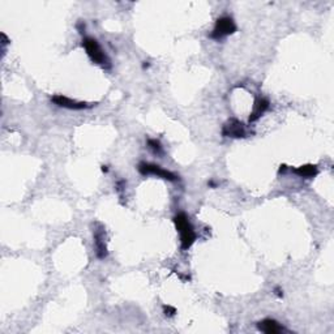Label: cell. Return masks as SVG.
Masks as SVG:
<instances>
[{"mask_svg":"<svg viewBox=\"0 0 334 334\" xmlns=\"http://www.w3.org/2000/svg\"><path fill=\"white\" fill-rule=\"evenodd\" d=\"M174 224H175L176 230L178 233L180 234V243H182V249L188 250L192 247L194 242H196V233H194V229L192 226V224L189 222V218L187 217L185 213H178V214L174 217Z\"/></svg>","mask_w":334,"mask_h":334,"instance_id":"1","label":"cell"},{"mask_svg":"<svg viewBox=\"0 0 334 334\" xmlns=\"http://www.w3.org/2000/svg\"><path fill=\"white\" fill-rule=\"evenodd\" d=\"M82 47L85 48L88 57L90 58L93 63H96V64L103 67V68L110 67V59H108L107 55L104 54V51L102 50L101 45H99L96 38L85 37L82 39Z\"/></svg>","mask_w":334,"mask_h":334,"instance_id":"2","label":"cell"},{"mask_svg":"<svg viewBox=\"0 0 334 334\" xmlns=\"http://www.w3.org/2000/svg\"><path fill=\"white\" fill-rule=\"evenodd\" d=\"M236 24L235 21H234L233 17H230V16H222V17L218 18L215 21L214 29L210 33V38L215 39V41H219V39L225 38V37L233 36L234 33L236 32Z\"/></svg>","mask_w":334,"mask_h":334,"instance_id":"3","label":"cell"},{"mask_svg":"<svg viewBox=\"0 0 334 334\" xmlns=\"http://www.w3.org/2000/svg\"><path fill=\"white\" fill-rule=\"evenodd\" d=\"M137 169H138V173L144 176L154 175L161 178V179L169 180V182H176V180L179 179V176L176 175V174L171 173V171L169 170H164V169H162V167L158 166V164L141 162V163L138 164Z\"/></svg>","mask_w":334,"mask_h":334,"instance_id":"4","label":"cell"},{"mask_svg":"<svg viewBox=\"0 0 334 334\" xmlns=\"http://www.w3.org/2000/svg\"><path fill=\"white\" fill-rule=\"evenodd\" d=\"M222 136L231 138H244L248 136L247 127L240 120L231 118L222 127Z\"/></svg>","mask_w":334,"mask_h":334,"instance_id":"5","label":"cell"},{"mask_svg":"<svg viewBox=\"0 0 334 334\" xmlns=\"http://www.w3.org/2000/svg\"><path fill=\"white\" fill-rule=\"evenodd\" d=\"M51 102H54L57 106L63 108H68V110H87V108H92L93 106H97L96 103H88V102H81V101H75V99H71L68 97H64L62 94H57V96L51 97Z\"/></svg>","mask_w":334,"mask_h":334,"instance_id":"6","label":"cell"},{"mask_svg":"<svg viewBox=\"0 0 334 334\" xmlns=\"http://www.w3.org/2000/svg\"><path fill=\"white\" fill-rule=\"evenodd\" d=\"M94 248H96V255L99 260H104L108 256L107 245H106V231L101 225L98 229L94 230Z\"/></svg>","mask_w":334,"mask_h":334,"instance_id":"7","label":"cell"},{"mask_svg":"<svg viewBox=\"0 0 334 334\" xmlns=\"http://www.w3.org/2000/svg\"><path fill=\"white\" fill-rule=\"evenodd\" d=\"M269 107H270V102H269L268 99L264 98V97L256 98V101H255L254 103V108H252V113H250L249 115V119H248V123L257 122V120L269 110Z\"/></svg>","mask_w":334,"mask_h":334,"instance_id":"8","label":"cell"},{"mask_svg":"<svg viewBox=\"0 0 334 334\" xmlns=\"http://www.w3.org/2000/svg\"><path fill=\"white\" fill-rule=\"evenodd\" d=\"M257 328H259V330L264 331V333L266 334H278L285 331L284 326L273 319H265L263 320V321H260L259 324H257Z\"/></svg>","mask_w":334,"mask_h":334,"instance_id":"9","label":"cell"},{"mask_svg":"<svg viewBox=\"0 0 334 334\" xmlns=\"http://www.w3.org/2000/svg\"><path fill=\"white\" fill-rule=\"evenodd\" d=\"M291 171L300 178H305V179L315 178L319 174V169L316 164H304V166H299L296 169H291Z\"/></svg>","mask_w":334,"mask_h":334,"instance_id":"10","label":"cell"},{"mask_svg":"<svg viewBox=\"0 0 334 334\" xmlns=\"http://www.w3.org/2000/svg\"><path fill=\"white\" fill-rule=\"evenodd\" d=\"M148 145H149V148L155 153V154H162V153H163L162 144L159 143L157 138H149V140H148Z\"/></svg>","mask_w":334,"mask_h":334,"instance_id":"11","label":"cell"},{"mask_svg":"<svg viewBox=\"0 0 334 334\" xmlns=\"http://www.w3.org/2000/svg\"><path fill=\"white\" fill-rule=\"evenodd\" d=\"M163 313L167 317H173L176 315V308L173 305H163Z\"/></svg>","mask_w":334,"mask_h":334,"instance_id":"12","label":"cell"},{"mask_svg":"<svg viewBox=\"0 0 334 334\" xmlns=\"http://www.w3.org/2000/svg\"><path fill=\"white\" fill-rule=\"evenodd\" d=\"M274 294L278 296V298H282V296H284V290H281L280 287H275Z\"/></svg>","mask_w":334,"mask_h":334,"instance_id":"13","label":"cell"},{"mask_svg":"<svg viewBox=\"0 0 334 334\" xmlns=\"http://www.w3.org/2000/svg\"><path fill=\"white\" fill-rule=\"evenodd\" d=\"M287 171V166L286 164H281V167H280V171H278V174H285Z\"/></svg>","mask_w":334,"mask_h":334,"instance_id":"14","label":"cell"},{"mask_svg":"<svg viewBox=\"0 0 334 334\" xmlns=\"http://www.w3.org/2000/svg\"><path fill=\"white\" fill-rule=\"evenodd\" d=\"M101 170H102V173H107V171H108V167H107V166H104V164H103V166H102Z\"/></svg>","mask_w":334,"mask_h":334,"instance_id":"15","label":"cell"},{"mask_svg":"<svg viewBox=\"0 0 334 334\" xmlns=\"http://www.w3.org/2000/svg\"><path fill=\"white\" fill-rule=\"evenodd\" d=\"M143 67H144V68H148V67H149V63L145 62V63H144V64H143Z\"/></svg>","mask_w":334,"mask_h":334,"instance_id":"16","label":"cell"}]
</instances>
